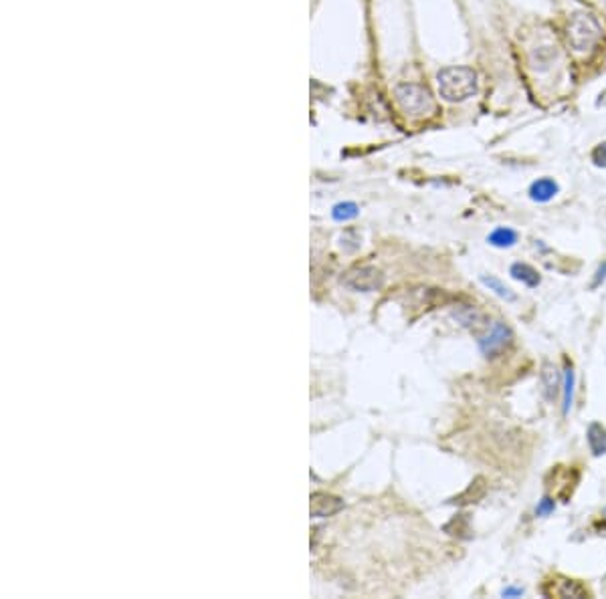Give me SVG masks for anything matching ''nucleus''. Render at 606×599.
Masks as SVG:
<instances>
[{"label": "nucleus", "mask_w": 606, "mask_h": 599, "mask_svg": "<svg viewBox=\"0 0 606 599\" xmlns=\"http://www.w3.org/2000/svg\"><path fill=\"white\" fill-rule=\"evenodd\" d=\"M439 83V95L449 103H463L471 99L477 89V73L471 67H444L437 75Z\"/></svg>", "instance_id": "1"}, {"label": "nucleus", "mask_w": 606, "mask_h": 599, "mask_svg": "<svg viewBox=\"0 0 606 599\" xmlns=\"http://www.w3.org/2000/svg\"><path fill=\"white\" fill-rule=\"evenodd\" d=\"M603 37V24L592 12H576L566 26L568 45L576 53H586Z\"/></svg>", "instance_id": "2"}, {"label": "nucleus", "mask_w": 606, "mask_h": 599, "mask_svg": "<svg viewBox=\"0 0 606 599\" xmlns=\"http://www.w3.org/2000/svg\"><path fill=\"white\" fill-rule=\"evenodd\" d=\"M395 95H397L400 109L406 116L422 117L435 111V99H433L431 91L426 87H422V85H417V83H402V85L397 87Z\"/></svg>", "instance_id": "3"}, {"label": "nucleus", "mask_w": 606, "mask_h": 599, "mask_svg": "<svg viewBox=\"0 0 606 599\" xmlns=\"http://www.w3.org/2000/svg\"><path fill=\"white\" fill-rule=\"evenodd\" d=\"M513 343L512 329L501 321L491 323L490 333L479 339V347L485 357H497Z\"/></svg>", "instance_id": "4"}, {"label": "nucleus", "mask_w": 606, "mask_h": 599, "mask_svg": "<svg viewBox=\"0 0 606 599\" xmlns=\"http://www.w3.org/2000/svg\"><path fill=\"white\" fill-rule=\"evenodd\" d=\"M342 280L354 291H364V293L376 291L382 287V275L374 267H356V269L348 271Z\"/></svg>", "instance_id": "5"}, {"label": "nucleus", "mask_w": 606, "mask_h": 599, "mask_svg": "<svg viewBox=\"0 0 606 599\" xmlns=\"http://www.w3.org/2000/svg\"><path fill=\"white\" fill-rule=\"evenodd\" d=\"M539 384H542L544 397L548 402H554L560 392V386H562V375H560L558 368L552 361H544L542 364V369H539Z\"/></svg>", "instance_id": "6"}, {"label": "nucleus", "mask_w": 606, "mask_h": 599, "mask_svg": "<svg viewBox=\"0 0 606 599\" xmlns=\"http://www.w3.org/2000/svg\"><path fill=\"white\" fill-rule=\"evenodd\" d=\"M552 583V589H544L546 596H552V598H588V591L584 587L582 583L574 581V579H554L550 581Z\"/></svg>", "instance_id": "7"}, {"label": "nucleus", "mask_w": 606, "mask_h": 599, "mask_svg": "<svg viewBox=\"0 0 606 599\" xmlns=\"http://www.w3.org/2000/svg\"><path fill=\"white\" fill-rule=\"evenodd\" d=\"M455 319H459L461 325L467 327V329H471V331H481V329H490L491 327V323L485 317V313H481L479 309L469 307V305L455 311Z\"/></svg>", "instance_id": "8"}, {"label": "nucleus", "mask_w": 606, "mask_h": 599, "mask_svg": "<svg viewBox=\"0 0 606 599\" xmlns=\"http://www.w3.org/2000/svg\"><path fill=\"white\" fill-rule=\"evenodd\" d=\"M586 442L594 456L606 454V428L598 422H592L586 430Z\"/></svg>", "instance_id": "9"}, {"label": "nucleus", "mask_w": 606, "mask_h": 599, "mask_svg": "<svg viewBox=\"0 0 606 599\" xmlns=\"http://www.w3.org/2000/svg\"><path fill=\"white\" fill-rule=\"evenodd\" d=\"M558 184L552 178H539L530 186V198L534 202H550L558 194Z\"/></svg>", "instance_id": "10"}, {"label": "nucleus", "mask_w": 606, "mask_h": 599, "mask_svg": "<svg viewBox=\"0 0 606 599\" xmlns=\"http://www.w3.org/2000/svg\"><path fill=\"white\" fill-rule=\"evenodd\" d=\"M510 275H512L515 280L523 283L526 287H530V289H534V287H537V285L542 283L539 273H537L532 265H528V262H513L512 269H510Z\"/></svg>", "instance_id": "11"}, {"label": "nucleus", "mask_w": 606, "mask_h": 599, "mask_svg": "<svg viewBox=\"0 0 606 599\" xmlns=\"http://www.w3.org/2000/svg\"><path fill=\"white\" fill-rule=\"evenodd\" d=\"M340 508H342V501L336 497H329V494H315L313 503H311V512L315 517H327Z\"/></svg>", "instance_id": "12"}, {"label": "nucleus", "mask_w": 606, "mask_h": 599, "mask_svg": "<svg viewBox=\"0 0 606 599\" xmlns=\"http://www.w3.org/2000/svg\"><path fill=\"white\" fill-rule=\"evenodd\" d=\"M487 242L497 249H510L517 242V232L513 229H508V226H499L487 236Z\"/></svg>", "instance_id": "13"}, {"label": "nucleus", "mask_w": 606, "mask_h": 599, "mask_svg": "<svg viewBox=\"0 0 606 599\" xmlns=\"http://www.w3.org/2000/svg\"><path fill=\"white\" fill-rule=\"evenodd\" d=\"M481 283L490 289V291H493L499 299L503 301H510V303H513V301L517 299V295L513 293L512 289L505 285V283H501L497 277H487V275H481Z\"/></svg>", "instance_id": "14"}, {"label": "nucleus", "mask_w": 606, "mask_h": 599, "mask_svg": "<svg viewBox=\"0 0 606 599\" xmlns=\"http://www.w3.org/2000/svg\"><path fill=\"white\" fill-rule=\"evenodd\" d=\"M562 414L568 415L570 408H572V402H574V371L572 368L566 369V375H564V397H562Z\"/></svg>", "instance_id": "15"}, {"label": "nucleus", "mask_w": 606, "mask_h": 599, "mask_svg": "<svg viewBox=\"0 0 606 599\" xmlns=\"http://www.w3.org/2000/svg\"><path fill=\"white\" fill-rule=\"evenodd\" d=\"M556 48V46H554ZM552 46H537V51L534 53V57H532V63H534V67H536L537 71H544L548 69L550 65H552V61H554V57H556V51H554Z\"/></svg>", "instance_id": "16"}, {"label": "nucleus", "mask_w": 606, "mask_h": 599, "mask_svg": "<svg viewBox=\"0 0 606 599\" xmlns=\"http://www.w3.org/2000/svg\"><path fill=\"white\" fill-rule=\"evenodd\" d=\"M358 216V206L352 204V202H344V204H338L334 208V218L340 220V222H346L350 218H356Z\"/></svg>", "instance_id": "17"}, {"label": "nucleus", "mask_w": 606, "mask_h": 599, "mask_svg": "<svg viewBox=\"0 0 606 599\" xmlns=\"http://www.w3.org/2000/svg\"><path fill=\"white\" fill-rule=\"evenodd\" d=\"M592 161H594V166H598V168H606V141L598 143V145L592 150Z\"/></svg>", "instance_id": "18"}, {"label": "nucleus", "mask_w": 606, "mask_h": 599, "mask_svg": "<svg viewBox=\"0 0 606 599\" xmlns=\"http://www.w3.org/2000/svg\"><path fill=\"white\" fill-rule=\"evenodd\" d=\"M554 508H556V503L550 497H546V499L539 501V505L536 507V515L537 517H548V515L554 512Z\"/></svg>", "instance_id": "19"}, {"label": "nucleus", "mask_w": 606, "mask_h": 599, "mask_svg": "<svg viewBox=\"0 0 606 599\" xmlns=\"http://www.w3.org/2000/svg\"><path fill=\"white\" fill-rule=\"evenodd\" d=\"M605 280H606V262H603V265L598 267V271H596V277H594V280H592V289L600 287Z\"/></svg>", "instance_id": "20"}, {"label": "nucleus", "mask_w": 606, "mask_h": 599, "mask_svg": "<svg viewBox=\"0 0 606 599\" xmlns=\"http://www.w3.org/2000/svg\"><path fill=\"white\" fill-rule=\"evenodd\" d=\"M523 589L521 587H505L503 589V598H521Z\"/></svg>", "instance_id": "21"}]
</instances>
